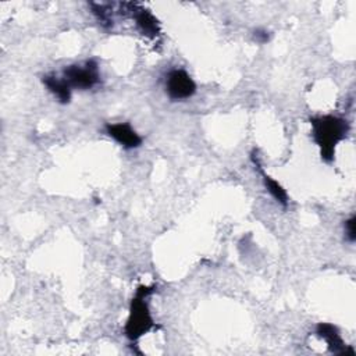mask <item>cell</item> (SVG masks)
<instances>
[{
    "mask_svg": "<svg viewBox=\"0 0 356 356\" xmlns=\"http://www.w3.org/2000/svg\"><path fill=\"white\" fill-rule=\"evenodd\" d=\"M310 124L313 138L320 146L321 157L325 161H331L334 159L335 146L346 136L349 131L348 121L335 115H323L312 118Z\"/></svg>",
    "mask_w": 356,
    "mask_h": 356,
    "instance_id": "cell-1",
    "label": "cell"
},
{
    "mask_svg": "<svg viewBox=\"0 0 356 356\" xmlns=\"http://www.w3.org/2000/svg\"><path fill=\"white\" fill-rule=\"evenodd\" d=\"M154 292V286H139L136 289L135 298L131 302L129 317L125 325V335L131 341H136L143 334H146L153 325V318L150 316L146 298Z\"/></svg>",
    "mask_w": 356,
    "mask_h": 356,
    "instance_id": "cell-2",
    "label": "cell"
},
{
    "mask_svg": "<svg viewBox=\"0 0 356 356\" xmlns=\"http://www.w3.org/2000/svg\"><path fill=\"white\" fill-rule=\"evenodd\" d=\"M63 79L70 85L71 89H90L100 79L97 64L93 60H89L83 65H68L63 71Z\"/></svg>",
    "mask_w": 356,
    "mask_h": 356,
    "instance_id": "cell-3",
    "label": "cell"
},
{
    "mask_svg": "<svg viewBox=\"0 0 356 356\" xmlns=\"http://www.w3.org/2000/svg\"><path fill=\"white\" fill-rule=\"evenodd\" d=\"M165 92L171 100H185L193 96L196 85L184 70H172L165 78Z\"/></svg>",
    "mask_w": 356,
    "mask_h": 356,
    "instance_id": "cell-4",
    "label": "cell"
},
{
    "mask_svg": "<svg viewBox=\"0 0 356 356\" xmlns=\"http://www.w3.org/2000/svg\"><path fill=\"white\" fill-rule=\"evenodd\" d=\"M125 7L128 8V11H131V15L136 22V26L143 35L149 38L159 36L160 33L159 21L154 18V15L149 10L143 8L140 4H136V3H125Z\"/></svg>",
    "mask_w": 356,
    "mask_h": 356,
    "instance_id": "cell-5",
    "label": "cell"
},
{
    "mask_svg": "<svg viewBox=\"0 0 356 356\" xmlns=\"http://www.w3.org/2000/svg\"><path fill=\"white\" fill-rule=\"evenodd\" d=\"M106 134L111 136L115 142H118L125 149H135L140 146L142 138L136 134V131L128 122H117L107 124Z\"/></svg>",
    "mask_w": 356,
    "mask_h": 356,
    "instance_id": "cell-6",
    "label": "cell"
},
{
    "mask_svg": "<svg viewBox=\"0 0 356 356\" xmlns=\"http://www.w3.org/2000/svg\"><path fill=\"white\" fill-rule=\"evenodd\" d=\"M316 334L323 338L327 345H328V349L332 352V353H337V355H350L353 356L355 352L353 349L348 348L342 338H341V334L338 331V328L332 324H328V323H320L316 328Z\"/></svg>",
    "mask_w": 356,
    "mask_h": 356,
    "instance_id": "cell-7",
    "label": "cell"
},
{
    "mask_svg": "<svg viewBox=\"0 0 356 356\" xmlns=\"http://www.w3.org/2000/svg\"><path fill=\"white\" fill-rule=\"evenodd\" d=\"M42 82L58 99L60 103L67 104L71 100V88L63 78H57L54 75H44L42 78Z\"/></svg>",
    "mask_w": 356,
    "mask_h": 356,
    "instance_id": "cell-8",
    "label": "cell"
},
{
    "mask_svg": "<svg viewBox=\"0 0 356 356\" xmlns=\"http://www.w3.org/2000/svg\"><path fill=\"white\" fill-rule=\"evenodd\" d=\"M252 160H253L254 165L257 167V170L261 172L263 184H264L266 189L270 192V195H271L278 203H281L282 206H286V204H288V195H286L285 189H284L275 179H273L270 175H267V174L261 170V165H260L257 157H254V154H252Z\"/></svg>",
    "mask_w": 356,
    "mask_h": 356,
    "instance_id": "cell-9",
    "label": "cell"
},
{
    "mask_svg": "<svg viewBox=\"0 0 356 356\" xmlns=\"http://www.w3.org/2000/svg\"><path fill=\"white\" fill-rule=\"evenodd\" d=\"M92 8V14L97 18L99 24L103 28H110L113 25V19L110 17L111 7L108 4H97V3H89Z\"/></svg>",
    "mask_w": 356,
    "mask_h": 356,
    "instance_id": "cell-10",
    "label": "cell"
},
{
    "mask_svg": "<svg viewBox=\"0 0 356 356\" xmlns=\"http://www.w3.org/2000/svg\"><path fill=\"white\" fill-rule=\"evenodd\" d=\"M355 225H356V218L353 216L345 221V232H346V238L349 242H355V239H356Z\"/></svg>",
    "mask_w": 356,
    "mask_h": 356,
    "instance_id": "cell-11",
    "label": "cell"
},
{
    "mask_svg": "<svg viewBox=\"0 0 356 356\" xmlns=\"http://www.w3.org/2000/svg\"><path fill=\"white\" fill-rule=\"evenodd\" d=\"M254 39L259 43H266L270 39V33L267 31H264V29H257V31H254Z\"/></svg>",
    "mask_w": 356,
    "mask_h": 356,
    "instance_id": "cell-12",
    "label": "cell"
}]
</instances>
